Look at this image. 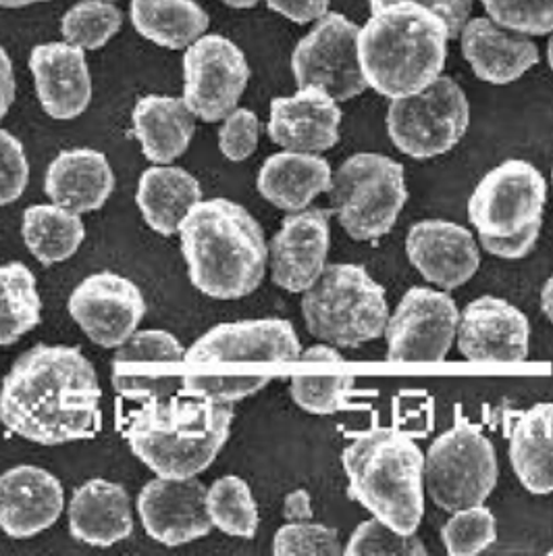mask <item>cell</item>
Masks as SVG:
<instances>
[{
  "instance_id": "obj_1",
  "label": "cell",
  "mask_w": 553,
  "mask_h": 556,
  "mask_svg": "<svg viewBox=\"0 0 553 556\" xmlns=\"http://www.w3.org/2000/svg\"><path fill=\"white\" fill-rule=\"evenodd\" d=\"M102 390L94 365L76 346L38 344L0 386V424L40 446L90 440L102 430Z\"/></svg>"
},
{
  "instance_id": "obj_2",
  "label": "cell",
  "mask_w": 553,
  "mask_h": 556,
  "mask_svg": "<svg viewBox=\"0 0 553 556\" xmlns=\"http://www.w3.org/2000/svg\"><path fill=\"white\" fill-rule=\"evenodd\" d=\"M300 354V338L287 319L215 326L185 351L181 394L226 405L240 403L283 376Z\"/></svg>"
},
{
  "instance_id": "obj_3",
  "label": "cell",
  "mask_w": 553,
  "mask_h": 556,
  "mask_svg": "<svg viewBox=\"0 0 553 556\" xmlns=\"http://www.w3.org/2000/svg\"><path fill=\"white\" fill-rule=\"evenodd\" d=\"M450 40V27L435 11L412 0L389 2L358 29V63L369 88L394 101L443 74Z\"/></svg>"
},
{
  "instance_id": "obj_4",
  "label": "cell",
  "mask_w": 553,
  "mask_h": 556,
  "mask_svg": "<svg viewBox=\"0 0 553 556\" xmlns=\"http://www.w3.org/2000/svg\"><path fill=\"white\" fill-rule=\"evenodd\" d=\"M192 286L217 301L258 290L269 267V244L248 208L227 199L201 201L179 226Z\"/></svg>"
},
{
  "instance_id": "obj_5",
  "label": "cell",
  "mask_w": 553,
  "mask_h": 556,
  "mask_svg": "<svg viewBox=\"0 0 553 556\" xmlns=\"http://www.w3.org/2000/svg\"><path fill=\"white\" fill-rule=\"evenodd\" d=\"M231 424L233 406L176 394L131 410L127 442L158 478H198L223 451Z\"/></svg>"
},
{
  "instance_id": "obj_6",
  "label": "cell",
  "mask_w": 553,
  "mask_h": 556,
  "mask_svg": "<svg viewBox=\"0 0 553 556\" xmlns=\"http://www.w3.org/2000/svg\"><path fill=\"white\" fill-rule=\"evenodd\" d=\"M350 496L378 521L416 533L425 519V453L410 433L373 428L342 455Z\"/></svg>"
},
{
  "instance_id": "obj_7",
  "label": "cell",
  "mask_w": 553,
  "mask_h": 556,
  "mask_svg": "<svg viewBox=\"0 0 553 556\" xmlns=\"http://www.w3.org/2000/svg\"><path fill=\"white\" fill-rule=\"evenodd\" d=\"M306 329L337 349L375 342L389 319L385 288L362 265L333 263L303 292Z\"/></svg>"
},
{
  "instance_id": "obj_8",
  "label": "cell",
  "mask_w": 553,
  "mask_h": 556,
  "mask_svg": "<svg viewBox=\"0 0 553 556\" xmlns=\"http://www.w3.org/2000/svg\"><path fill=\"white\" fill-rule=\"evenodd\" d=\"M331 213L356 242H373L398 224L408 203L406 169L381 152H356L331 177Z\"/></svg>"
},
{
  "instance_id": "obj_9",
  "label": "cell",
  "mask_w": 553,
  "mask_h": 556,
  "mask_svg": "<svg viewBox=\"0 0 553 556\" xmlns=\"http://www.w3.org/2000/svg\"><path fill=\"white\" fill-rule=\"evenodd\" d=\"M498 478L493 442L460 413L453 428L437 435L425 453V490L446 513L485 505Z\"/></svg>"
},
{
  "instance_id": "obj_10",
  "label": "cell",
  "mask_w": 553,
  "mask_h": 556,
  "mask_svg": "<svg viewBox=\"0 0 553 556\" xmlns=\"http://www.w3.org/2000/svg\"><path fill=\"white\" fill-rule=\"evenodd\" d=\"M385 126L398 151L428 161L460 144L471 126V102L453 77L439 76L425 90L389 102Z\"/></svg>"
},
{
  "instance_id": "obj_11",
  "label": "cell",
  "mask_w": 553,
  "mask_h": 556,
  "mask_svg": "<svg viewBox=\"0 0 553 556\" xmlns=\"http://www.w3.org/2000/svg\"><path fill=\"white\" fill-rule=\"evenodd\" d=\"M548 181L528 161L507 159L487 172L468 199V222L483 236H514L543 222Z\"/></svg>"
},
{
  "instance_id": "obj_12",
  "label": "cell",
  "mask_w": 553,
  "mask_h": 556,
  "mask_svg": "<svg viewBox=\"0 0 553 556\" xmlns=\"http://www.w3.org/2000/svg\"><path fill=\"white\" fill-rule=\"evenodd\" d=\"M358 29L344 13L327 11L292 52L298 88L314 86L337 102L352 101L369 90L358 63Z\"/></svg>"
},
{
  "instance_id": "obj_13",
  "label": "cell",
  "mask_w": 553,
  "mask_h": 556,
  "mask_svg": "<svg viewBox=\"0 0 553 556\" xmlns=\"http://www.w3.org/2000/svg\"><path fill=\"white\" fill-rule=\"evenodd\" d=\"M250 81L244 51L221 34H204L183 54V102L206 124L237 109Z\"/></svg>"
},
{
  "instance_id": "obj_14",
  "label": "cell",
  "mask_w": 553,
  "mask_h": 556,
  "mask_svg": "<svg viewBox=\"0 0 553 556\" xmlns=\"http://www.w3.org/2000/svg\"><path fill=\"white\" fill-rule=\"evenodd\" d=\"M460 308L448 290L412 286L385 326L387 358L394 363H441L452 351Z\"/></svg>"
},
{
  "instance_id": "obj_15",
  "label": "cell",
  "mask_w": 553,
  "mask_h": 556,
  "mask_svg": "<svg viewBox=\"0 0 553 556\" xmlns=\"http://www.w3.org/2000/svg\"><path fill=\"white\" fill-rule=\"evenodd\" d=\"M183 358L185 349L171 331H136L111 361L113 388L133 403L163 401L181 394Z\"/></svg>"
},
{
  "instance_id": "obj_16",
  "label": "cell",
  "mask_w": 553,
  "mask_h": 556,
  "mask_svg": "<svg viewBox=\"0 0 553 556\" xmlns=\"http://www.w3.org/2000/svg\"><path fill=\"white\" fill-rule=\"evenodd\" d=\"M67 306L81 331L102 349H119L146 315L142 290L113 271H99L77 283Z\"/></svg>"
},
{
  "instance_id": "obj_17",
  "label": "cell",
  "mask_w": 553,
  "mask_h": 556,
  "mask_svg": "<svg viewBox=\"0 0 553 556\" xmlns=\"http://www.w3.org/2000/svg\"><path fill=\"white\" fill-rule=\"evenodd\" d=\"M331 208L308 206L287 213L269 244L271 278L281 290L303 294L327 267Z\"/></svg>"
},
{
  "instance_id": "obj_18",
  "label": "cell",
  "mask_w": 553,
  "mask_h": 556,
  "mask_svg": "<svg viewBox=\"0 0 553 556\" xmlns=\"http://www.w3.org/2000/svg\"><path fill=\"white\" fill-rule=\"evenodd\" d=\"M455 342L473 363H523L530 349V324L516 304L480 296L460 311Z\"/></svg>"
},
{
  "instance_id": "obj_19",
  "label": "cell",
  "mask_w": 553,
  "mask_h": 556,
  "mask_svg": "<svg viewBox=\"0 0 553 556\" xmlns=\"http://www.w3.org/2000/svg\"><path fill=\"white\" fill-rule=\"evenodd\" d=\"M144 531L165 546H183L206 538L213 521L206 508V485L198 478L151 480L138 496Z\"/></svg>"
},
{
  "instance_id": "obj_20",
  "label": "cell",
  "mask_w": 553,
  "mask_h": 556,
  "mask_svg": "<svg viewBox=\"0 0 553 556\" xmlns=\"http://www.w3.org/2000/svg\"><path fill=\"white\" fill-rule=\"evenodd\" d=\"M406 256L428 283L448 292L468 283L480 267L473 231L448 219H423L408 229Z\"/></svg>"
},
{
  "instance_id": "obj_21",
  "label": "cell",
  "mask_w": 553,
  "mask_h": 556,
  "mask_svg": "<svg viewBox=\"0 0 553 556\" xmlns=\"http://www.w3.org/2000/svg\"><path fill=\"white\" fill-rule=\"evenodd\" d=\"M339 102L321 88H298L292 97L271 101L269 138L283 151H331L339 142L342 127Z\"/></svg>"
},
{
  "instance_id": "obj_22",
  "label": "cell",
  "mask_w": 553,
  "mask_h": 556,
  "mask_svg": "<svg viewBox=\"0 0 553 556\" xmlns=\"http://www.w3.org/2000/svg\"><path fill=\"white\" fill-rule=\"evenodd\" d=\"M65 508V492L51 471L20 465L0 473V530L27 540L52 528Z\"/></svg>"
},
{
  "instance_id": "obj_23",
  "label": "cell",
  "mask_w": 553,
  "mask_h": 556,
  "mask_svg": "<svg viewBox=\"0 0 553 556\" xmlns=\"http://www.w3.org/2000/svg\"><path fill=\"white\" fill-rule=\"evenodd\" d=\"M29 70L38 101L52 119L72 122L90 106L92 76L83 49L69 42L38 45L29 54Z\"/></svg>"
},
{
  "instance_id": "obj_24",
  "label": "cell",
  "mask_w": 553,
  "mask_h": 556,
  "mask_svg": "<svg viewBox=\"0 0 553 556\" xmlns=\"http://www.w3.org/2000/svg\"><path fill=\"white\" fill-rule=\"evenodd\" d=\"M458 38L475 76L491 86L514 84L539 63V49L530 36L510 31L489 17L468 20Z\"/></svg>"
},
{
  "instance_id": "obj_25",
  "label": "cell",
  "mask_w": 553,
  "mask_h": 556,
  "mask_svg": "<svg viewBox=\"0 0 553 556\" xmlns=\"http://www.w3.org/2000/svg\"><path fill=\"white\" fill-rule=\"evenodd\" d=\"M115 184L113 167L102 152L72 149L52 159L44 177V192L52 203L83 215L102 208Z\"/></svg>"
},
{
  "instance_id": "obj_26",
  "label": "cell",
  "mask_w": 553,
  "mask_h": 556,
  "mask_svg": "<svg viewBox=\"0 0 553 556\" xmlns=\"http://www.w3.org/2000/svg\"><path fill=\"white\" fill-rule=\"evenodd\" d=\"M69 531L77 542L108 548L133 533L131 501L121 483L90 480L79 485L69 503Z\"/></svg>"
},
{
  "instance_id": "obj_27",
  "label": "cell",
  "mask_w": 553,
  "mask_h": 556,
  "mask_svg": "<svg viewBox=\"0 0 553 556\" xmlns=\"http://www.w3.org/2000/svg\"><path fill=\"white\" fill-rule=\"evenodd\" d=\"M333 169L327 159L317 152L281 151L271 154L256 179L265 201L285 211L298 213L329 192Z\"/></svg>"
},
{
  "instance_id": "obj_28",
  "label": "cell",
  "mask_w": 553,
  "mask_h": 556,
  "mask_svg": "<svg viewBox=\"0 0 553 556\" xmlns=\"http://www.w3.org/2000/svg\"><path fill=\"white\" fill-rule=\"evenodd\" d=\"M131 119L142 154L154 165L173 163L188 151L196 131V115L176 97L149 94L140 99Z\"/></svg>"
},
{
  "instance_id": "obj_29",
  "label": "cell",
  "mask_w": 553,
  "mask_h": 556,
  "mask_svg": "<svg viewBox=\"0 0 553 556\" xmlns=\"http://www.w3.org/2000/svg\"><path fill=\"white\" fill-rule=\"evenodd\" d=\"M510 463L527 492L553 494V403H537L518 417L510 433Z\"/></svg>"
},
{
  "instance_id": "obj_30",
  "label": "cell",
  "mask_w": 553,
  "mask_h": 556,
  "mask_svg": "<svg viewBox=\"0 0 553 556\" xmlns=\"http://www.w3.org/2000/svg\"><path fill=\"white\" fill-rule=\"evenodd\" d=\"M136 201L149 228L176 236L190 208L202 201L201 181L181 167L156 165L140 177Z\"/></svg>"
},
{
  "instance_id": "obj_31",
  "label": "cell",
  "mask_w": 553,
  "mask_h": 556,
  "mask_svg": "<svg viewBox=\"0 0 553 556\" xmlns=\"http://www.w3.org/2000/svg\"><path fill=\"white\" fill-rule=\"evenodd\" d=\"M129 17L142 38L169 51L188 49L210 26L208 13L194 0H131Z\"/></svg>"
},
{
  "instance_id": "obj_32",
  "label": "cell",
  "mask_w": 553,
  "mask_h": 556,
  "mask_svg": "<svg viewBox=\"0 0 553 556\" xmlns=\"http://www.w3.org/2000/svg\"><path fill=\"white\" fill-rule=\"evenodd\" d=\"M22 236L27 251L42 265L72 258L79 251L86 228L81 215L59 204H34L24 213Z\"/></svg>"
},
{
  "instance_id": "obj_33",
  "label": "cell",
  "mask_w": 553,
  "mask_h": 556,
  "mask_svg": "<svg viewBox=\"0 0 553 556\" xmlns=\"http://www.w3.org/2000/svg\"><path fill=\"white\" fill-rule=\"evenodd\" d=\"M42 301L36 278L24 263L0 267V346L15 344L40 324Z\"/></svg>"
},
{
  "instance_id": "obj_34",
  "label": "cell",
  "mask_w": 553,
  "mask_h": 556,
  "mask_svg": "<svg viewBox=\"0 0 553 556\" xmlns=\"http://www.w3.org/2000/svg\"><path fill=\"white\" fill-rule=\"evenodd\" d=\"M206 508L213 528L227 535L252 540L258 531V505L252 496L248 481L226 476L206 488Z\"/></svg>"
},
{
  "instance_id": "obj_35",
  "label": "cell",
  "mask_w": 553,
  "mask_h": 556,
  "mask_svg": "<svg viewBox=\"0 0 553 556\" xmlns=\"http://www.w3.org/2000/svg\"><path fill=\"white\" fill-rule=\"evenodd\" d=\"M124 26V13L115 2L81 0L61 20V34L65 42L83 51H99L111 42Z\"/></svg>"
},
{
  "instance_id": "obj_36",
  "label": "cell",
  "mask_w": 553,
  "mask_h": 556,
  "mask_svg": "<svg viewBox=\"0 0 553 556\" xmlns=\"http://www.w3.org/2000/svg\"><path fill=\"white\" fill-rule=\"evenodd\" d=\"M498 540V519L485 505L453 510L441 528V542L448 555L473 556L485 553Z\"/></svg>"
},
{
  "instance_id": "obj_37",
  "label": "cell",
  "mask_w": 553,
  "mask_h": 556,
  "mask_svg": "<svg viewBox=\"0 0 553 556\" xmlns=\"http://www.w3.org/2000/svg\"><path fill=\"white\" fill-rule=\"evenodd\" d=\"M356 388L352 376H321L298 371L290 378L294 403L310 415H333L348 408Z\"/></svg>"
},
{
  "instance_id": "obj_38",
  "label": "cell",
  "mask_w": 553,
  "mask_h": 556,
  "mask_svg": "<svg viewBox=\"0 0 553 556\" xmlns=\"http://www.w3.org/2000/svg\"><path fill=\"white\" fill-rule=\"evenodd\" d=\"M344 555L425 556L428 551L416 533H400L371 517L352 531Z\"/></svg>"
},
{
  "instance_id": "obj_39",
  "label": "cell",
  "mask_w": 553,
  "mask_h": 556,
  "mask_svg": "<svg viewBox=\"0 0 553 556\" xmlns=\"http://www.w3.org/2000/svg\"><path fill=\"white\" fill-rule=\"evenodd\" d=\"M489 20L525 36H550L553 0H480Z\"/></svg>"
},
{
  "instance_id": "obj_40",
  "label": "cell",
  "mask_w": 553,
  "mask_h": 556,
  "mask_svg": "<svg viewBox=\"0 0 553 556\" xmlns=\"http://www.w3.org/2000/svg\"><path fill=\"white\" fill-rule=\"evenodd\" d=\"M339 531L312 519L287 521L273 538L275 555H344Z\"/></svg>"
},
{
  "instance_id": "obj_41",
  "label": "cell",
  "mask_w": 553,
  "mask_h": 556,
  "mask_svg": "<svg viewBox=\"0 0 553 556\" xmlns=\"http://www.w3.org/2000/svg\"><path fill=\"white\" fill-rule=\"evenodd\" d=\"M29 181L26 149L9 129H0V206L24 197Z\"/></svg>"
},
{
  "instance_id": "obj_42",
  "label": "cell",
  "mask_w": 553,
  "mask_h": 556,
  "mask_svg": "<svg viewBox=\"0 0 553 556\" xmlns=\"http://www.w3.org/2000/svg\"><path fill=\"white\" fill-rule=\"evenodd\" d=\"M258 136H260L258 115L250 109L237 106L227 115L223 126L219 129V149L229 161L242 163L250 159L258 149Z\"/></svg>"
},
{
  "instance_id": "obj_43",
  "label": "cell",
  "mask_w": 553,
  "mask_h": 556,
  "mask_svg": "<svg viewBox=\"0 0 553 556\" xmlns=\"http://www.w3.org/2000/svg\"><path fill=\"white\" fill-rule=\"evenodd\" d=\"M541 224H535L530 228L523 229L520 233L514 236H502V238H493V236H483L478 233V247L496 258H503V261H518L525 258L528 254L532 253V249L539 242L541 236Z\"/></svg>"
},
{
  "instance_id": "obj_44",
  "label": "cell",
  "mask_w": 553,
  "mask_h": 556,
  "mask_svg": "<svg viewBox=\"0 0 553 556\" xmlns=\"http://www.w3.org/2000/svg\"><path fill=\"white\" fill-rule=\"evenodd\" d=\"M389 2H400V0H369V7L371 11H377ZM412 2H419L430 11H435L450 27V38H458L462 27L466 26V22L471 20L473 0H412Z\"/></svg>"
},
{
  "instance_id": "obj_45",
  "label": "cell",
  "mask_w": 553,
  "mask_h": 556,
  "mask_svg": "<svg viewBox=\"0 0 553 556\" xmlns=\"http://www.w3.org/2000/svg\"><path fill=\"white\" fill-rule=\"evenodd\" d=\"M271 11L281 17L304 26L321 20L329 11L331 0H265Z\"/></svg>"
},
{
  "instance_id": "obj_46",
  "label": "cell",
  "mask_w": 553,
  "mask_h": 556,
  "mask_svg": "<svg viewBox=\"0 0 553 556\" xmlns=\"http://www.w3.org/2000/svg\"><path fill=\"white\" fill-rule=\"evenodd\" d=\"M15 94H17V84H15L13 63L7 51L0 47V122L4 119L11 104L15 102Z\"/></svg>"
},
{
  "instance_id": "obj_47",
  "label": "cell",
  "mask_w": 553,
  "mask_h": 556,
  "mask_svg": "<svg viewBox=\"0 0 553 556\" xmlns=\"http://www.w3.org/2000/svg\"><path fill=\"white\" fill-rule=\"evenodd\" d=\"M283 517L285 521H306L312 519V501L306 490H294L285 496L283 503Z\"/></svg>"
},
{
  "instance_id": "obj_48",
  "label": "cell",
  "mask_w": 553,
  "mask_h": 556,
  "mask_svg": "<svg viewBox=\"0 0 553 556\" xmlns=\"http://www.w3.org/2000/svg\"><path fill=\"white\" fill-rule=\"evenodd\" d=\"M298 361H317V363H342L344 356L339 353L337 346L333 344H317V346H310L308 351H303Z\"/></svg>"
},
{
  "instance_id": "obj_49",
  "label": "cell",
  "mask_w": 553,
  "mask_h": 556,
  "mask_svg": "<svg viewBox=\"0 0 553 556\" xmlns=\"http://www.w3.org/2000/svg\"><path fill=\"white\" fill-rule=\"evenodd\" d=\"M541 311L553 326V276L541 288Z\"/></svg>"
},
{
  "instance_id": "obj_50",
  "label": "cell",
  "mask_w": 553,
  "mask_h": 556,
  "mask_svg": "<svg viewBox=\"0 0 553 556\" xmlns=\"http://www.w3.org/2000/svg\"><path fill=\"white\" fill-rule=\"evenodd\" d=\"M38 2H49V0H0V9H24Z\"/></svg>"
},
{
  "instance_id": "obj_51",
  "label": "cell",
  "mask_w": 553,
  "mask_h": 556,
  "mask_svg": "<svg viewBox=\"0 0 553 556\" xmlns=\"http://www.w3.org/2000/svg\"><path fill=\"white\" fill-rule=\"evenodd\" d=\"M221 2L231 9H254L260 0H221Z\"/></svg>"
},
{
  "instance_id": "obj_52",
  "label": "cell",
  "mask_w": 553,
  "mask_h": 556,
  "mask_svg": "<svg viewBox=\"0 0 553 556\" xmlns=\"http://www.w3.org/2000/svg\"><path fill=\"white\" fill-rule=\"evenodd\" d=\"M548 63H550L553 72V31L550 34V40H548Z\"/></svg>"
},
{
  "instance_id": "obj_53",
  "label": "cell",
  "mask_w": 553,
  "mask_h": 556,
  "mask_svg": "<svg viewBox=\"0 0 553 556\" xmlns=\"http://www.w3.org/2000/svg\"><path fill=\"white\" fill-rule=\"evenodd\" d=\"M104 2H115V0H104Z\"/></svg>"
},
{
  "instance_id": "obj_54",
  "label": "cell",
  "mask_w": 553,
  "mask_h": 556,
  "mask_svg": "<svg viewBox=\"0 0 553 556\" xmlns=\"http://www.w3.org/2000/svg\"><path fill=\"white\" fill-rule=\"evenodd\" d=\"M552 179H553V169H552Z\"/></svg>"
}]
</instances>
